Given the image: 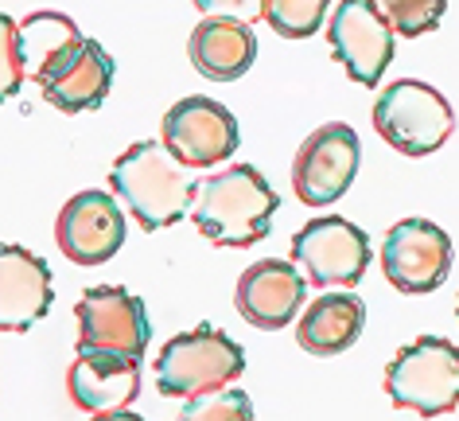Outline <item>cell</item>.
I'll list each match as a JSON object with an SVG mask.
<instances>
[{
  "instance_id": "cell-6",
  "label": "cell",
  "mask_w": 459,
  "mask_h": 421,
  "mask_svg": "<svg viewBox=\"0 0 459 421\" xmlns=\"http://www.w3.org/2000/svg\"><path fill=\"white\" fill-rule=\"evenodd\" d=\"M292 261L304 266L307 285L354 289L370 269V234L342 215H324L292 234Z\"/></svg>"
},
{
  "instance_id": "cell-22",
  "label": "cell",
  "mask_w": 459,
  "mask_h": 421,
  "mask_svg": "<svg viewBox=\"0 0 459 421\" xmlns=\"http://www.w3.org/2000/svg\"><path fill=\"white\" fill-rule=\"evenodd\" d=\"M179 421H254V402L238 386H218L211 394L187 398Z\"/></svg>"
},
{
  "instance_id": "cell-8",
  "label": "cell",
  "mask_w": 459,
  "mask_h": 421,
  "mask_svg": "<svg viewBox=\"0 0 459 421\" xmlns=\"http://www.w3.org/2000/svg\"><path fill=\"white\" fill-rule=\"evenodd\" d=\"M362 161V141L347 121H327L307 133L292 161V191L304 207H327L351 191Z\"/></svg>"
},
{
  "instance_id": "cell-12",
  "label": "cell",
  "mask_w": 459,
  "mask_h": 421,
  "mask_svg": "<svg viewBox=\"0 0 459 421\" xmlns=\"http://www.w3.org/2000/svg\"><path fill=\"white\" fill-rule=\"evenodd\" d=\"M113 75H117L113 55L98 39L82 36L43 66L36 86L43 101H51L59 113H86V110H98L109 98Z\"/></svg>"
},
{
  "instance_id": "cell-3",
  "label": "cell",
  "mask_w": 459,
  "mask_h": 421,
  "mask_svg": "<svg viewBox=\"0 0 459 421\" xmlns=\"http://www.w3.org/2000/svg\"><path fill=\"white\" fill-rule=\"evenodd\" d=\"M382 386L401 414H452L459 406V347L444 336H417L394 355Z\"/></svg>"
},
{
  "instance_id": "cell-10",
  "label": "cell",
  "mask_w": 459,
  "mask_h": 421,
  "mask_svg": "<svg viewBox=\"0 0 459 421\" xmlns=\"http://www.w3.org/2000/svg\"><path fill=\"white\" fill-rule=\"evenodd\" d=\"M78 351H117L129 359H144L152 320L141 297L121 285H94L74 304Z\"/></svg>"
},
{
  "instance_id": "cell-11",
  "label": "cell",
  "mask_w": 459,
  "mask_h": 421,
  "mask_svg": "<svg viewBox=\"0 0 459 421\" xmlns=\"http://www.w3.org/2000/svg\"><path fill=\"white\" fill-rule=\"evenodd\" d=\"M160 141L187 168L199 172V168L226 164L230 156L238 153V145H242V133H238V118L222 101L191 94V98H179L176 106L164 113V121H160Z\"/></svg>"
},
{
  "instance_id": "cell-9",
  "label": "cell",
  "mask_w": 459,
  "mask_h": 421,
  "mask_svg": "<svg viewBox=\"0 0 459 421\" xmlns=\"http://www.w3.org/2000/svg\"><path fill=\"white\" fill-rule=\"evenodd\" d=\"M452 238L444 226L429 219H401L385 231L382 242V273L405 297L436 293L452 273Z\"/></svg>"
},
{
  "instance_id": "cell-13",
  "label": "cell",
  "mask_w": 459,
  "mask_h": 421,
  "mask_svg": "<svg viewBox=\"0 0 459 421\" xmlns=\"http://www.w3.org/2000/svg\"><path fill=\"white\" fill-rule=\"evenodd\" d=\"M125 234H129V226H125L117 199L98 188L66 199L59 223H55V242L74 266H106L125 246Z\"/></svg>"
},
{
  "instance_id": "cell-18",
  "label": "cell",
  "mask_w": 459,
  "mask_h": 421,
  "mask_svg": "<svg viewBox=\"0 0 459 421\" xmlns=\"http://www.w3.org/2000/svg\"><path fill=\"white\" fill-rule=\"evenodd\" d=\"M366 328V304L359 293L351 289H335V293H324L319 301L307 304V312L300 316L296 324V339L307 355H342L359 344Z\"/></svg>"
},
{
  "instance_id": "cell-20",
  "label": "cell",
  "mask_w": 459,
  "mask_h": 421,
  "mask_svg": "<svg viewBox=\"0 0 459 421\" xmlns=\"http://www.w3.org/2000/svg\"><path fill=\"white\" fill-rule=\"evenodd\" d=\"M331 0H265V24L281 39H312L324 28Z\"/></svg>"
},
{
  "instance_id": "cell-23",
  "label": "cell",
  "mask_w": 459,
  "mask_h": 421,
  "mask_svg": "<svg viewBox=\"0 0 459 421\" xmlns=\"http://www.w3.org/2000/svg\"><path fill=\"white\" fill-rule=\"evenodd\" d=\"M20 28L16 20L8 13H0V106L4 101H13L20 94V86H24V63H20Z\"/></svg>"
},
{
  "instance_id": "cell-24",
  "label": "cell",
  "mask_w": 459,
  "mask_h": 421,
  "mask_svg": "<svg viewBox=\"0 0 459 421\" xmlns=\"http://www.w3.org/2000/svg\"><path fill=\"white\" fill-rule=\"evenodd\" d=\"M203 16H222V20H242V24H257L265 20V0H191Z\"/></svg>"
},
{
  "instance_id": "cell-21",
  "label": "cell",
  "mask_w": 459,
  "mask_h": 421,
  "mask_svg": "<svg viewBox=\"0 0 459 421\" xmlns=\"http://www.w3.org/2000/svg\"><path fill=\"white\" fill-rule=\"evenodd\" d=\"M401 39H417L440 28L447 0H374Z\"/></svg>"
},
{
  "instance_id": "cell-7",
  "label": "cell",
  "mask_w": 459,
  "mask_h": 421,
  "mask_svg": "<svg viewBox=\"0 0 459 421\" xmlns=\"http://www.w3.org/2000/svg\"><path fill=\"white\" fill-rule=\"evenodd\" d=\"M327 48L351 83L374 90L397 55V31L374 0H339L327 20Z\"/></svg>"
},
{
  "instance_id": "cell-16",
  "label": "cell",
  "mask_w": 459,
  "mask_h": 421,
  "mask_svg": "<svg viewBox=\"0 0 459 421\" xmlns=\"http://www.w3.org/2000/svg\"><path fill=\"white\" fill-rule=\"evenodd\" d=\"M55 304L51 266L24 246L0 242V332H31Z\"/></svg>"
},
{
  "instance_id": "cell-4",
  "label": "cell",
  "mask_w": 459,
  "mask_h": 421,
  "mask_svg": "<svg viewBox=\"0 0 459 421\" xmlns=\"http://www.w3.org/2000/svg\"><path fill=\"white\" fill-rule=\"evenodd\" d=\"M246 371V351L222 328L199 324L195 332L171 336L156 355V390L164 398H195L218 386H234Z\"/></svg>"
},
{
  "instance_id": "cell-15",
  "label": "cell",
  "mask_w": 459,
  "mask_h": 421,
  "mask_svg": "<svg viewBox=\"0 0 459 421\" xmlns=\"http://www.w3.org/2000/svg\"><path fill=\"white\" fill-rule=\"evenodd\" d=\"M66 394L90 417L125 414L141 394V359L117 351H78L66 371Z\"/></svg>"
},
{
  "instance_id": "cell-5",
  "label": "cell",
  "mask_w": 459,
  "mask_h": 421,
  "mask_svg": "<svg viewBox=\"0 0 459 421\" xmlns=\"http://www.w3.org/2000/svg\"><path fill=\"white\" fill-rule=\"evenodd\" d=\"M374 133L401 156H432L455 133V110L440 90L417 78H397L374 101Z\"/></svg>"
},
{
  "instance_id": "cell-1",
  "label": "cell",
  "mask_w": 459,
  "mask_h": 421,
  "mask_svg": "<svg viewBox=\"0 0 459 421\" xmlns=\"http://www.w3.org/2000/svg\"><path fill=\"white\" fill-rule=\"evenodd\" d=\"M281 196L254 164H230L195 188L191 223L214 246L249 250L273 231Z\"/></svg>"
},
{
  "instance_id": "cell-14",
  "label": "cell",
  "mask_w": 459,
  "mask_h": 421,
  "mask_svg": "<svg viewBox=\"0 0 459 421\" xmlns=\"http://www.w3.org/2000/svg\"><path fill=\"white\" fill-rule=\"evenodd\" d=\"M307 301V277L289 258H261L254 261L234 289V309L246 324L261 332H281L300 316Z\"/></svg>"
},
{
  "instance_id": "cell-25",
  "label": "cell",
  "mask_w": 459,
  "mask_h": 421,
  "mask_svg": "<svg viewBox=\"0 0 459 421\" xmlns=\"http://www.w3.org/2000/svg\"><path fill=\"white\" fill-rule=\"evenodd\" d=\"M455 320H459V301H455Z\"/></svg>"
},
{
  "instance_id": "cell-2",
  "label": "cell",
  "mask_w": 459,
  "mask_h": 421,
  "mask_svg": "<svg viewBox=\"0 0 459 421\" xmlns=\"http://www.w3.org/2000/svg\"><path fill=\"white\" fill-rule=\"evenodd\" d=\"M113 196L125 199V207L136 226L148 234L176 226L195 203V168H187L164 141H136L129 145L109 168Z\"/></svg>"
},
{
  "instance_id": "cell-17",
  "label": "cell",
  "mask_w": 459,
  "mask_h": 421,
  "mask_svg": "<svg viewBox=\"0 0 459 421\" xmlns=\"http://www.w3.org/2000/svg\"><path fill=\"white\" fill-rule=\"evenodd\" d=\"M187 55L203 78H211V83H234V78H242L246 71H254L257 39L242 20L206 16V20H199V28L191 31Z\"/></svg>"
},
{
  "instance_id": "cell-19",
  "label": "cell",
  "mask_w": 459,
  "mask_h": 421,
  "mask_svg": "<svg viewBox=\"0 0 459 421\" xmlns=\"http://www.w3.org/2000/svg\"><path fill=\"white\" fill-rule=\"evenodd\" d=\"M20 63H24V75L36 83L39 71L48 66L55 55L66 51L74 39H82V31H78V24L66 13H55V8H39V13H31L20 20Z\"/></svg>"
}]
</instances>
